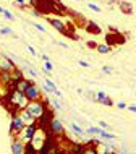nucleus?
I'll return each mask as SVG.
<instances>
[{"instance_id": "a878e982", "label": "nucleus", "mask_w": 136, "mask_h": 154, "mask_svg": "<svg viewBox=\"0 0 136 154\" xmlns=\"http://www.w3.org/2000/svg\"><path fill=\"white\" fill-rule=\"evenodd\" d=\"M49 104H52V107H53V109H55V110H62V109H63V107L60 106V102L57 101V99H52V101L49 102Z\"/></svg>"}, {"instance_id": "58836bf2", "label": "nucleus", "mask_w": 136, "mask_h": 154, "mask_svg": "<svg viewBox=\"0 0 136 154\" xmlns=\"http://www.w3.org/2000/svg\"><path fill=\"white\" fill-rule=\"evenodd\" d=\"M73 2H81V0H73Z\"/></svg>"}, {"instance_id": "1a4fd4ad", "label": "nucleus", "mask_w": 136, "mask_h": 154, "mask_svg": "<svg viewBox=\"0 0 136 154\" xmlns=\"http://www.w3.org/2000/svg\"><path fill=\"white\" fill-rule=\"evenodd\" d=\"M16 68V65L8 59L7 55H3V54H0V73L2 72H13Z\"/></svg>"}, {"instance_id": "f257e3e1", "label": "nucleus", "mask_w": 136, "mask_h": 154, "mask_svg": "<svg viewBox=\"0 0 136 154\" xmlns=\"http://www.w3.org/2000/svg\"><path fill=\"white\" fill-rule=\"evenodd\" d=\"M5 102L8 104V107H10L13 112H20V110L26 109V106H28V102H29V101H28V97L23 93H20V91H16L13 88H10V89H8L7 97H5Z\"/></svg>"}, {"instance_id": "72a5a7b5", "label": "nucleus", "mask_w": 136, "mask_h": 154, "mask_svg": "<svg viewBox=\"0 0 136 154\" xmlns=\"http://www.w3.org/2000/svg\"><path fill=\"white\" fill-rule=\"evenodd\" d=\"M86 45H88V47H89V49H96V47H97V44H96V42H94V41H89V42H88V44H86Z\"/></svg>"}, {"instance_id": "9b49d317", "label": "nucleus", "mask_w": 136, "mask_h": 154, "mask_svg": "<svg viewBox=\"0 0 136 154\" xmlns=\"http://www.w3.org/2000/svg\"><path fill=\"white\" fill-rule=\"evenodd\" d=\"M97 151H99V154H112V152H115L117 151V148L113 146V143H99L97 144Z\"/></svg>"}, {"instance_id": "dca6fc26", "label": "nucleus", "mask_w": 136, "mask_h": 154, "mask_svg": "<svg viewBox=\"0 0 136 154\" xmlns=\"http://www.w3.org/2000/svg\"><path fill=\"white\" fill-rule=\"evenodd\" d=\"M86 26H88L86 29H88L89 32H92V34H101V32H102L101 28H99L94 21H88V24H86Z\"/></svg>"}, {"instance_id": "6e6552de", "label": "nucleus", "mask_w": 136, "mask_h": 154, "mask_svg": "<svg viewBox=\"0 0 136 154\" xmlns=\"http://www.w3.org/2000/svg\"><path fill=\"white\" fill-rule=\"evenodd\" d=\"M49 128H50L52 135H63V133H65L63 123H62L57 117H53V115H52V119L49 120Z\"/></svg>"}, {"instance_id": "bb28decb", "label": "nucleus", "mask_w": 136, "mask_h": 154, "mask_svg": "<svg viewBox=\"0 0 136 154\" xmlns=\"http://www.w3.org/2000/svg\"><path fill=\"white\" fill-rule=\"evenodd\" d=\"M32 26H34V28H36V29H38V31L44 32V34H45V32H47V28H45V26H42V24H41V23H34V24H32Z\"/></svg>"}, {"instance_id": "4c0bfd02", "label": "nucleus", "mask_w": 136, "mask_h": 154, "mask_svg": "<svg viewBox=\"0 0 136 154\" xmlns=\"http://www.w3.org/2000/svg\"><path fill=\"white\" fill-rule=\"evenodd\" d=\"M113 154H128V152H126V151H123V149H120V151H115Z\"/></svg>"}, {"instance_id": "473e14b6", "label": "nucleus", "mask_w": 136, "mask_h": 154, "mask_svg": "<svg viewBox=\"0 0 136 154\" xmlns=\"http://www.w3.org/2000/svg\"><path fill=\"white\" fill-rule=\"evenodd\" d=\"M117 107H118V109H126V102H123V101H120V102H117Z\"/></svg>"}, {"instance_id": "20e7f679", "label": "nucleus", "mask_w": 136, "mask_h": 154, "mask_svg": "<svg viewBox=\"0 0 136 154\" xmlns=\"http://www.w3.org/2000/svg\"><path fill=\"white\" fill-rule=\"evenodd\" d=\"M39 127H41V125H39L38 122L32 123V125H26V127H24L23 130L20 131L16 136H13V138H18V140H21L24 144H28V143L31 141V138L34 136V133L38 131V128H39Z\"/></svg>"}, {"instance_id": "423d86ee", "label": "nucleus", "mask_w": 136, "mask_h": 154, "mask_svg": "<svg viewBox=\"0 0 136 154\" xmlns=\"http://www.w3.org/2000/svg\"><path fill=\"white\" fill-rule=\"evenodd\" d=\"M45 20H47V23L50 24V26H52L55 31H59L60 34H63V36H65V34H68V26L65 24L63 20L55 18V16H47Z\"/></svg>"}, {"instance_id": "a211bd4d", "label": "nucleus", "mask_w": 136, "mask_h": 154, "mask_svg": "<svg viewBox=\"0 0 136 154\" xmlns=\"http://www.w3.org/2000/svg\"><path fill=\"white\" fill-rule=\"evenodd\" d=\"M80 154H99V151H97V148L94 146V144H89V146H86Z\"/></svg>"}, {"instance_id": "39448f33", "label": "nucleus", "mask_w": 136, "mask_h": 154, "mask_svg": "<svg viewBox=\"0 0 136 154\" xmlns=\"http://www.w3.org/2000/svg\"><path fill=\"white\" fill-rule=\"evenodd\" d=\"M24 127H26V125H24V122L21 120V117H20V114L18 112H13V114H11V120H10V133H11V136H16Z\"/></svg>"}, {"instance_id": "2eb2a0df", "label": "nucleus", "mask_w": 136, "mask_h": 154, "mask_svg": "<svg viewBox=\"0 0 136 154\" xmlns=\"http://www.w3.org/2000/svg\"><path fill=\"white\" fill-rule=\"evenodd\" d=\"M96 51H97L99 54H102V55H105V54H110V52H112V45H109V44H97Z\"/></svg>"}, {"instance_id": "ddd939ff", "label": "nucleus", "mask_w": 136, "mask_h": 154, "mask_svg": "<svg viewBox=\"0 0 136 154\" xmlns=\"http://www.w3.org/2000/svg\"><path fill=\"white\" fill-rule=\"evenodd\" d=\"M118 7H120L122 13H125V15L133 13V5L130 3V0H120V2H118Z\"/></svg>"}, {"instance_id": "b1692460", "label": "nucleus", "mask_w": 136, "mask_h": 154, "mask_svg": "<svg viewBox=\"0 0 136 154\" xmlns=\"http://www.w3.org/2000/svg\"><path fill=\"white\" fill-rule=\"evenodd\" d=\"M0 34H2V36H10V34H13V29H11V28L3 26V28H0Z\"/></svg>"}, {"instance_id": "4be33fe9", "label": "nucleus", "mask_w": 136, "mask_h": 154, "mask_svg": "<svg viewBox=\"0 0 136 154\" xmlns=\"http://www.w3.org/2000/svg\"><path fill=\"white\" fill-rule=\"evenodd\" d=\"M2 16H3V18H7L8 21H15V15L11 13L10 10H3V13H2Z\"/></svg>"}, {"instance_id": "0eeeda50", "label": "nucleus", "mask_w": 136, "mask_h": 154, "mask_svg": "<svg viewBox=\"0 0 136 154\" xmlns=\"http://www.w3.org/2000/svg\"><path fill=\"white\" fill-rule=\"evenodd\" d=\"M24 96L28 97V101H41V99H42V93H41L39 86L32 81L29 83V86L26 88V91H24Z\"/></svg>"}, {"instance_id": "9d476101", "label": "nucleus", "mask_w": 136, "mask_h": 154, "mask_svg": "<svg viewBox=\"0 0 136 154\" xmlns=\"http://www.w3.org/2000/svg\"><path fill=\"white\" fill-rule=\"evenodd\" d=\"M10 149H11V154H26V144L18 138H13V141L10 144Z\"/></svg>"}, {"instance_id": "aec40b11", "label": "nucleus", "mask_w": 136, "mask_h": 154, "mask_svg": "<svg viewBox=\"0 0 136 154\" xmlns=\"http://www.w3.org/2000/svg\"><path fill=\"white\" fill-rule=\"evenodd\" d=\"M70 127H71L73 133H76L78 136H81V135H83V133H84V130H83V128H81V125H78V123H75V122H73L71 125H70Z\"/></svg>"}, {"instance_id": "f8f14e48", "label": "nucleus", "mask_w": 136, "mask_h": 154, "mask_svg": "<svg viewBox=\"0 0 136 154\" xmlns=\"http://www.w3.org/2000/svg\"><path fill=\"white\" fill-rule=\"evenodd\" d=\"M18 114H20V117H21V120L24 122V125H32V123H36V122H38V120H36L34 117H32V115H31V114H29V112H28L26 109L20 110Z\"/></svg>"}, {"instance_id": "c756f323", "label": "nucleus", "mask_w": 136, "mask_h": 154, "mask_svg": "<svg viewBox=\"0 0 136 154\" xmlns=\"http://www.w3.org/2000/svg\"><path fill=\"white\" fill-rule=\"evenodd\" d=\"M15 3H16V5H18L20 8H26V7H28L26 0H15Z\"/></svg>"}, {"instance_id": "cd10ccee", "label": "nucleus", "mask_w": 136, "mask_h": 154, "mask_svg": "<svg viewBox=\"0 0 136 154\" xmlns=\"http://www.w3.org/2000/svg\"><path fill=\"white\" fill-rule=\"evenodd\" d=\"M99 127H101L102 130H110V128H112L107 122H104V120H99Z\"/></svg>"}, {"instance_id": "f03ea898", "label": "nucleus", "mask_w": 136, "mask_h": 154, "mask_svg": "<svg viewBox=\"0 0 136 154\" xmlns=\"http://www.w3.org/2000/svg\"><path fill=\"white\" fill-rule=\"evenodd\" d=\"M45 144H47V133H45V128L39 127L31 141L26 144V151H31V154H39V151Z\"/></svg>"}, {"instance_id": "393cba45", "label": "nucleus", "mask_w": 136, "mask_h": 154, "mask_svg": "<svg viewBox=\"0 0 136 154\" xmlns=\"http://www.w3.org/2000/svg\"><path fill=\"white\" fill-rule=\"evenodd\" d=\"M101 104H104L105 107H112V106H115V104H113V101L109 97V96H107L105 99H102V102H101Z\"/></svg>"}, {"instance_id": "e433bc0d", "label": "nucleus", "mask_w": 136, "mask_h": 154, "mask_svg": "<svg viewBox=\"0 0 136 154\" xmlns=\"http://www.w3.org/2000/svg\"><path fill=\"white\" fill-rule=\"evenodd\" d=\"M57 44H59L60 47H63V49H68V44H65V42H59V41H57Z\"/></svg>"}, {"instance_id": "4468645a", "label": "nucleus", "mask_w": 136, "mask_h": 154, "mask_svg": "<svg viewBox=\"0 0 136 154\" xmlns=\"http://www.w3.org/2000/svg\"><path fill=\"white\" fill-rule=\"evenodd\" d=\"M125 42V39L120 36V34H107V44L112 45V44H123Z\"/></svg>"}, {"instance_id": "f3484780", "label": "nucleus", "mask_w": 136, "mask_h": 154, "mask_svg": "<svg viewBox=\"0 0 136 154\" xmlns=\"http://www.w3.org/2000/svg\"><path fill=\"white\" fill-rule=\"evenodd\" d=\"M99 136H101L102 140H109V141H113L115 138H117L113 133H109V131H105V130H101V131H99Z\"/></svg>"}, {"instance_id": "7ed1b4c3", "label": "nucleus", "mask_w": 136, "mask_h": 154, "mask_svg": "<svg viewBox=\"0 0 136 154\" xmlns=\"http://www.w3.org/2000/svg\"><path fill=\"white\" fill-rule=\"evenodd\" d=\"M47 104L49 102H45L44 99H41V101H29L26 106V110L39 122V120H42L47 115Z\"/></svg>"}, {"instance_id": "c9c22d12", "label": "nucleus", "mask_w": 136, "mask_h": 154, "mask_svg": "<svg viewBox=\"0 0 136 154\" xmlns=\"http://www.w3.org/2000/svg\"><path fill=\"white\" fill-rule=\"evenodd\" d=\"M41 59H42L44 62H47V60H50V57H49V55H45V54H42V55H41Z\"/></svg>"}, {"instance_id": "7c9ffc66", "label": "nucleus", "mask_w": 136, "mask_h": 154, "mask_svg": "<svg viewBox=\"0 0 136 154\" xmlns=\"http://www.w3.org/2000/svg\"><path fill=\"white\" fill-rule=\"evenodd\" d=\"M26 49H28V51H29V54H31V55H38V52H36V49L32 47L31 44H28V45H26Z\"/></svg>"}, {"instance_id": "2f4dec72", "label": "nucleus", "mask_w": 136, "mask_h": 154, "mask_svg": "<svg viewBox=\"0 0 136 154\" xmlns=\"http://www.w3.org/2000/svg\"><path fill=\"white\" fill-rule=\"evenodd\" d=\"M102 72H104V73H113V68H112V66L104 65V66H102Z\"/></svg>"}, {"instance_id": "412c9836", "label": "nucleus", "mask_w": 136, "mask_h": 154, "mask_svg": "<svg viewBox=\"0 0 136 154\" xmlns=\"http://www.w3.org/2000/svg\"><path fill=\"white\" fill-rule=\"evenodd\" d=\"M42 68H44V72L47 73V75H52V72H53V65H52V62H50V60L44 62Z\"/></svg>"}, {"instance_id": "5701e85b", "label": "nucleus", "mask_w": 136, "mask_h": 154, "mask_svg": "<svg viewBox=\"0 0 136 154\" xmlns=\"http://www.w3.org/2000/svg\"><path fill=\"white\" fill-rule=\"evenodd\" d=\"M88 8L92 11H96V13H101V7L97 5V3H92V2H88Z\"/></svg>"}, {"instance_id": "ea45409f", "label": "nucleus", "mask_w": 136, "mask_h": 154, "mask_svg": "<svg viewBox=\"0 0 136 154\" xmlns=\"http://www.w3.org/2000/svg\"><path fill=\"white\" fill-rule=\"evenodd\" d=\"M71 154H78V152H71Z\"/></svg>"}, {"instance_id": "c85d7f7f", "label": "nucleus", "mask_w": 136, "mask_h": 154, "mask_svg": "<svg viewBox=\"0 0 136 154\" xmlns=\"http://www.w3.org/2000/svg\"><path fill=\"white\" fill-rule=\"evenodd\" d=\"M78 65H80L81 68H89V66H91V63H89V62H86V60H78Z\"/></svg>"}, {"instance_id": "f704fd0d", "label": "nucleus", "mask_w": 136, "mask_h": 154, "mask_svg": "<svg viewBox=\"0 0 136 154\" xmlns=\"http://www.w3.org/2000/svg\"><path fill=\"white\" fill-rule=\"evenodd\" d=\"M126 110H128V112H133V114H136V106H126Z\"/></svg>"}, {"instance_id": "6ab92c4d", "label": "nucleus", "mask_w": 136, "mask_h": 154, "mask_svg": "<svg viewBox=\"0 0 136 154\" xmlns=\"http://www.w3.org/2000/svg\"><path fill=\"white\" fill-rule=\"evenodd\" d=\"M102 130V128L101 127H94V125H89V127L88 128H86V133H88V135H91V136H92V135H99V131H101Z\"/></svg>"}]
</instances>
